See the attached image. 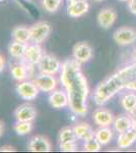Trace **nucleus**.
<instances>
[{
    "label": "nucleus",
    "instance_id": "obj_1",
    "mask_svg": "<svg viewBox=\"0 0 136 153\" xmlns=\"http://www.w3.org/2000/svg\"><path fill=\"white\" fill-rule=\"evenodd\" d=\"M60 82L68 95V106L71 111L76 115L86 114L90 88L85 74L81 71V63L74 58L63 61Z\"/></svg>",
    "mask_w": 136,
    "mask_h": 153
},
{
    "label": "nucleus",
    "instance_id": "obj_2",
    "mask_svg": "<svg viewBox=\"0 0 136 153\" xmlns=\"http://www.w3.org/2000/svg\"><path fill=\"white\" fill-rule=\"evenodd\" d=\"M136 81V63L122 68L96 86L93 100L98 105H103L123 89L129 90L130 85Z\"/></svg>",
    "mask_w": 136,
    "mask_h": 153
},
{
    "label": "nucleus",
    "instance_id": "obj_3",
    "mask_svg": "<svg viewBox=\"0 0 136 153\" xmlns=\"http://www.w3.org/2000/svg\"><path fill=\"white\" fill-rule=\"evenodd\" d=\"M61 66H62V63L60 62V60L52 54H44L40 62L38 63V68L40 73L49 74L53 76H56L57 74L60 73Z\"/></svg>",
    "mask_w": 136,
    "mask_h": 153
},
{
    "label": "nucleus",
    "instance_id": "obj_4",
    "mask_svg": "<svg viewBox=\"0 0 136 153\" xmlns=\"http://www.w3.org/2000/svg\"><path fill=\"white\" fill-rule=\"evenodd\" d=\"M31 41L36 44H42L51 33V25L47 22H38L29 27Z\"/></svg>",
    "mask_w": 136,
    "mask_h": 153
},
{
    "label": "nucleus",
    "instance_id": "obj_5",
    "mask_svg": "<svg viewBox=\"0 0 136 153\" xmlns=\"http://www.w3.org/2000/svg\"><path fill=\"white\" fill-rule=\"evenodd\" d=\"M15 90L19 97L29 101L36 99L39 95V92H40V90L37 87V85L35 84L34 81L29 80L18 82V84L15 86Z\"/></svg>",
    "mask_w": 136,
    "mask_h": 153
},
{
    "label": "nucleus",
    "instance_id": "obj_6",
    "mask_svg": "<svg viewBox=\"0 0 136 153\" xmlns=\"http://www.w3.org/2000/svg\"><path fill=\"white\" fill-rule=\"evenodd\" d=\"M33 65L21 60V62H14L10 65V73L14 80L21 82V81L28 80L33 75L34 68Z\"/></svg>",
    "mask_w": 136,
    "mask_h": 153
},
{
    "label": "nucleus",
    "instance_id": "obj_7",
    "mask_svg": "<svg viewBox=\"0 0 136 153\" xmlns=\"http://www.w3.org/2000/svg\"><path fill=\"white\" fill-rule=\"evenodd\" d=\"M35 84L41 92L51 93L58 87V80L55 76L40 73L34 80Z\"/></svg>",
    "mask_w": 136,
    "mask_h": 153
},
{
    "label": "nucleus",
    "instance_id": "obj_8",
    "mask_svg": "<svg viewBox=\"0 0 136 153\" xmlns=\"http://www.w3.org/2000/svg\"><path fill=\"white\" fill-rule=\"evenodd\" d=\"M113 39L120 46L130 45L136 41V31L130 27H121L115 31Z\"/></svg>",
    "mask_w": 136,
    "mask_h": 153
},
{
    "label": "nucleus",
    "instance_id": "obj_9",
    "mask_svg": "<svg viewBox=\"0 0 136 153\" xmlns=\"http://www.w3.org/2000/svg\"><path fill=\"white\" fill-rule=\"evenodd\" d=\"M73 58L78 62L85 63L93 56V49L87 42H77L72 49Z\"/></svg>",
    "mask_w": 136,
    "mask_h": 153
},
{
    "label": "nucleus",
    "instance_id": "obj_10",
    "mask_svg": "<svg viewBox=\"0 0 136 153\" xmlns=\"http://www.w3.org/2000/svg\"><path fill=\"white\" fill-rule=\"evenodd\" d=\"M28 150L32 152H50L52 150V144L45 136L36 135L29 140Z\"/></svg>",
    "mask_w": 136,
    "mask_h": 153
},
{
    "label": "nucleus",
    "instance_id": "obj_11",
    "mask_svg": "<svg viewBox=\"0 0 136 153\" xmlns=\"http://www.w3.org/2000/svg\"><path fill=\"white\" fill-rule=\"evenodd\" d=\"M37 109L34 105L24 103L14 110V117L16 122H34L37 117Z\"/></svg>",
    "mask_w": 136,
    "mask_h": 153
},
{
    "label": "nucleus",
    "instance_id": "obj_12",
    "mask_svg": "<svg viewBox=\"0 0 136 153\" xmlns=\"http://www.w3.org/2000/svg\"><path fill=\"white\" fill-rule=\"evenodd\" d=\"M117 12L110 7L101 9L98 13V24L103 29H110L117 19Z\"/></svg>",
    "mask_w": 136,
    "mask_h": 153
},
{
    "label": "nucleus",
    "instance_id": "obj_13",
    "mask_svg": "<svg viewBox=\"0 0 136 153\" xmlns=\"http://www.w3.org/2000/svg\"><path fill=\"white\" fill-rule=\"evenodd\" d=\"M43 49L41 47V44H31L28 45L24 53V56L21 60L26 61V62L29 63L33 65H38V63L40 62L41 58L43 57Z\"/></svg>",
    "mask_w": 136,
    "mask_h": 153
},
{
    "label": "nucleus",
    "instance_id": "obj_14",
    "mask_svg": "<svg viewBox=\"0 0 136 153\" xmlns=\"http://www.w3.org/2000/svg\"><path fill=\"white\" fill-rule=\"evenodd\" d=\"M49 103H50L52 107L56 108V109H61V108L67 107L69 104V100L66 91L55 89L49 95Z\"/></svg>",
    "mask_w": 136,
    "mask_h": 153
},
{
    "label": "nucleus",
    "instance_id": "obj_15",
    "mask_svg": "<svg viewBox=\"0 0 136 153\" xmlns=\"http://www.w3.org/2000/svg\"><path fill=\"white\" fill-rule=\"evenodd\" d=\"M93 120L99 127H110L115 120V117L110 110L106 108H98L93 113Z\"/></svg>",
    "mask_w": 136,
    "mask_h": 153
},
{
    "label": "nucleus",
    "instance_id": "obj_16",
    "mask_svg": "<svg viewBox=\"0 0 136 153\" xmlns=\"http://www.w3.org/2000/svg\"><path fill=\"white\" fill-rule=\"evenodd\" d=\"M90 10V4L86 0L69 2L67 7V14L71 18H80Z\"/></svg>",
    "mask_w": 136,
    "mask_h": 153
},
{
    "label": "nucleus",
    "instance_id": "obj_17",
    "mask_svg": "<svg viewBox=\"0 0 136 153\" xmlns=\"http://www.w3.org/2000/svg\"><path fill=\"white\" fill-rule=\"evenodd\" d=\"M73 130L75 132L77 139L83 142L93 139L96 136V132L93 131V128L88 124H85V123H79V124L75 125L73 127Z\"/></svg>",
    "mask_w": 136,
    "mask_h": 153
},
{
    "label": "nucleus",
    "instance_id": "obj_18",
    "mask_svg": "<svg viewBox=\"0 0 136 153\" xmlns=\"http://www.w3.org/2000/svg\"><path fill=\"white\" fill-rule=\"evenodd\" d=\"M136 142V132L129 129L123 133H120L117 140V145L120 149H127Z\"/></svg>",
    "mask_w": 136,
    "mask_h": 153
},
{
    "label": "nucleus",
    "instance_id": "obj_19",
    "mask_svg": "<svg viewBox=\"0 0 136 153\" xmlns=\"http://www.w3.org/2000/svg\"><path fill=\"white\" fill-rule=\"evenodd\" d=\"M11 38L14 41L28 44L31 41V31H29V28L24 26L15 27L11 32Z\"/></svg>",
    "mask_w": 136,
    "mask_h": 153
},
{
    "label": "nucleus",
    "instance_id": "obj_20",
    "mask_svg": "<svg viewBox=\"0 0 136 153\" xmlns=\"http://www.w3.org/2000/svg\"><path fill=\"white\" fill-rule=\"evenodd\" d=\"M26 47H28V44L21 43V42L17 41H12L10 44L8 45V52L10 54L11 57L15 59H23L26 53Z\"/></svg>",
    "mask_w": 136,
    "mask_h": 153
},
{
    "label": "nucleus",
    "instance_id": "obj_21",
    "mask_svg": "<svg viewBox=\"0 0 136 153\" xmlns=\"http://www.w3.org/2000/svg\"><path fill=\"white\" fill-rule=\"evenodd\" d=\"M113 135V131L111 130L110 127H101L98 131H96L95 137L103 146H105L112 141Z\"/></svg>",
    "mask_w": 136,
    "mask_h": 153
},
{
    "label": "nucleus",
    "instance_id": "obj_22",
    "mask_svg": "<svg viewBox=\"0 0 136 153\" xmlns=\"http://www.w3.org/2000/svg\"><path fill=\"white\" fill-rule=\"evenodd\" d=\"M114 129L117 133H123L125 131L131 129V126H132V118L129 117H124V115H121L115 118L113 123Z\"/></svg>",
    "mask_w": 136,
    "mask_h": 153
},
{
    "label": "nucleus",
    "instance_id": "obj_23",
    "mask_svg": "<svg viewBox=\"0 0 136 153\" xmlns=\"http://www.w3.org/2000/svg\"><path fill=\"white\" fill-rule=\"evenodd\" d=\"M77 140L78 139L76 137L73 128L65 127L59 132V136H58L59 144H63V143H68V142H77Z\"/></svg>",
    "mask_w": 136,
    "mask_h": 153
},
{
    "label": "nucleus",
    "instance_id": "obj_24",
    "mask_svg": "<svg viewBox=\"0 0 136 153\" xmlns=\"http://www.w3.org/2000/svg\"><path fill=\"white\" fill-rule=\"evenodd\" d=\"M121 105L126 111H133L136 108V93L130 92L125 94L121 100Z\"/></svg>",
    "mask_w": 136,
    "mask_h": 153
},
{
    "label": "nucleus",
    "instance_id": "obj_25",
    "mask_svg": "<svg viewBox=\"0 0 136 153\" xmlns=\"http://www.w3.org/2000/svg\"><path fill=\"white\" fill-rule=\"evenodd\" d=\"M33 122H16L13 130L18 136L29 135L33 131Z\"/></svg>",
    "mask_w": 136,
    "mask_h": 153
},
{
    "label": "nucleus",
    "instance_id": "obj_26",
    "mask_svg": "<svg viewBox=\"0 0 136 153\" xmlns=\"http://www.w3.org/2000/svg\"><path fill=\"white\" fill-rule=\"evenodd\" d=\"M63 0H42V6L49 13H54L62 5Z\"/></svg>",
    "mask_w": 136,
    "mask_h": 153
},
{
    "label": "nucleus",
    "instance_id": "obj_27",
    "mask_svg": "<svg viewBox=\"0 0 136 153\" xmlns=\"http://www.w3.org/2000/svg\"><path fill=\"white\" fill-rule=\"evenodd\" d=\"M103 145L101 144L100 142L96 140V138H93V139L88 140V141H85L83 143V150L86 152H98L101 150Z\"/></svg>",
    "mask_w": 136,
    "mask_h": 153
},
{
    "label": "nucleus",
    "instance_id": "obj_28",
    "mask_svg": "<svg viewBox=\"0 0 136 153\" xmlns=\"http://www.w3.org/2000/svg\"><path fill=\"white\" fill-rule=\"evenodd\" d=\"M59 149L63 152H75L78 150L77 142H68L59 144Z\"/></svg>",
    "mask_w": 136,
    "mask_h": 153
},
{
    "label": "nucleus",
    "instance_id": "obj_29",
    "mask_svg": "<svg viewBox=\"0 0 136 153\" xmlns=\"http://www.w3.org/2000/svg\"><path fill=\"white\" fill-rule=\"evenodd\" d=\"M128 9L132 14L136 16V0H129L128 1Z\"/></svg>",
    "mask_w": 136,
    "mask_h": 153
},
{
    "label": "nucleus",
    "instance_id": "obj_30",
    "mask_svg": "<svg viewBox=\"0 0 136 153\" xmlns=\"http://www.w3.org/2000/svg\"><path fill=\"white\" fill-rule=\"evenodd\" d=\"M16 151V148L10 145H5V146L0 147V152H14Z\"/></svg>",
    "mask_w": 136,
    "mask_h": 153
},
{
    "label": "nucleus",
    "instance_id": "obj_31",
    "mask_svg": "<svg viewBox=\"0 0 136 153\" xmlns=\"http://www.w3.org/2000/svg\"><path fill=\"white\" fill-rule=\"evenodd\" d=\"M4 68H5V58L0 53V74L4 71Z\"/></svg>",
    "mask_w": 136,
    "mask_h": 153
},
{
    "label": "nucleus",
    "instance_id": "obj_32",
    "mask_svg": "<svg viewBox=\"0 0 136 153\" xmlns=\"http://www.w3.org/2000/svg\"><path fill=\"white\" fill-rule=\"evenodd\" d=\"M4 129H5V128H4V123L0 120V138H1L2 135L4 134Z\"/></svg>",
    "mask_w": 136,
    "mask_h": 153
},
{
    "label": "nucleus",
    "instance_id": "obj_33",
    "mask_svg": "<svg viewBox=\"0 0 136 153\" xmlns=\"http://www.w3.org/2000/svg\"><path fill=\"white\" fill-rule=\"evenodd\" d=\"M132 118V126H131V129L134 130L136 132V117H131Z\"/></svg>",
    "mask_w": 136,
    "mask_h": 153
},
{
    "label": "nucleus",
    "instance_id": "obj_34",
    "mask_svg": "<svg viewBox=\"0 0 136 153\" xmlns=\"http://www.w3.org/2000/svg\"><path fill=\"white\" fill-rule=\"evenodd\" d=\"M132 59H133V62L136 63V49L134 50V52L132 54Z\"/></svg>",
    "mask_w": 136,
    "mask_h": 153
},
{
    "label": "nucleus",
    "instance_id": "obj_35",
    "mask_svg": "<svg viewBox=\"0 0 136 153\" xmlns=\"http://www.w3.org/2000/svg\"><path fill=\"white\" fill-rule=\"evenodd\" d=\"M130 113H131V114L133 115V117H136V108H135L134 110H133V111H131Z\"/></svg>",
    "mask_w": 136,
    "mask_h": 153
},
{
    "label": "nucleus",
    "instance_id": "obj_36",
    "mask_svg": "<svg viewBox=\"0 0 136 153\" xmlns=\"http://www.w3.org/2000/svg\"><path fill=\"white\" fill-rule=\"evenodd\" d=\"M73 1H82V0H68V2H73Z\"/></svg>",
    "mask_w": 136,
    "mask_h": 153
},
{
    "label": "nucleus",
    "instance_id": "obj_37",
    "mask_svg": "<svg viewBox=\"0 0 136 153\" xmlns=\"http://www.w3.org/2000/svg\"><path fill=\"white\" fill-rule=\"evenodd\" d=\"M119 1H122V2H128L129 0H119Z\"/></svg>",
    "mask_w": 136,
    "mask_h": 153
},
{
    "label": "nucleus",
    "instance_id": "obj_38",
    "mask_svg": "<svg viewBox=\"0 0 136 153\" xmlns=\"http://www.w3.org/2000/svg\"><path fill=\"white\" fill-rule=\"evenodd\" d=\"M95 1H96V2H102V1H104V0H95Z\"/></svg>",
    "mask_w": 136,
    "mask_h": 153
},
{
    "label": "nucleus",
    "instance_id": "obj_39",
    "mask_svg": "<svg viewBox=\"0 0 136 153\" xmlns=\"http://www.w3.org/2000/svg\"><path fill=\"white\" fill-rule=\"evenodd\" d=\"M1 1H4V0H0V2H1Z\"/></svg>",
    "mask_w": 136,
    "mask_h": 153
},
{
    "label": "nucleus",
    "instance_id": "obj_40",
    "mask_svg": "<svg viewBox=\"0 0 136 153\" xmlns=\"http://www.w3.org/2000/svg\"><path fill=\"white\" fill-rule=\"evenodd\" d=\"M28 1H29V0H28Z\"/></svg>",
    "mask_w": 136,
    "mask_h": 153
}]
</instances>
